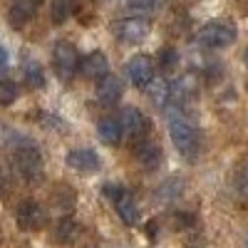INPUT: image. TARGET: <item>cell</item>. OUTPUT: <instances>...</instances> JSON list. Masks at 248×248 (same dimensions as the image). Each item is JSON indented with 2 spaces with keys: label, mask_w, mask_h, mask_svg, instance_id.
Masks as SVG:
<instances>
[{
  "label": "cell",
  "mask_w": 248,
  "mask_h": 248,
  "mask_svg": "<svg viewBox=\"0 0 248 248\" xmlns=\"http://www.w3.org/2000/svg\"><path fill=\"white\" fill-rule=\"evenodd\" d=\"M164 109H167L169 134H171L174 147L179 149L181 156L194 159L199 154V132H196V127L181 114V105H176V102H169V107H164Z\"/></svg>",
  "instance_id": "6da1fadb"
},
{
  "label": "cell",
  "mask_w": 248,
  "mask_h": 248,
  "mask_svg": "<svg viewBox=\"0 0 248 248\" xmlns=\"http://www.w3.org/2000/svg\"><path fill=\"white\" fill-rule=\"evenodd\" d=\"M238 37V30L233 23H226V20H214V23H206L199 32H196V43L203 47H229L233 40Z\"/></svg>",
  "instance_id": "7a4b0ae2"
},
{
  "label": "cell",
  "mask_w": 248,
  "mask_h": 248,
  "mask_svg": "<svg viewBox=\"0 0 248 248\" xmlns=\"http://www.w3.org/2000/svg\"><path fill=\"white\" fill-rule=\"evenodd\" d=\"M15 169L20 171L25 181H40L43 179V156H40L37 147L32 144H23L15 152Z\"/></svg>",
  "instance_id": "3957f363"
},
{
  "label": "cell",
  "mask_w": 248,
  "mask_h": 248,
  "mask_svg": "<svg viewBox=\"0 0 248 248\" xmlns=\"http://www.w3.org/2000/svg\"><path fill=\"white\" fill-rule=\"evenodd\" d=\"M52 60H55V72L62 82H70L75 77V72L79 70V55H77L75 45L67 43V40H60L55 45Z\"/></svg>",
  "instance_id": "277c9868"
},
{
  "label": "cell",
  "mask_w": 248,
  "mask_h": 248,
  "mask_svg": "<svg viewBox=\"0 0 248 248\" xmlns=\"http://www.w3.org/2000/svg\"><path fill=\"white\" fill-rule=\"evenodd\" d=\"M149 32H152V25H149V20L141 17V15L124 17V20L117 23V37L122 40V43H127V45L144 43V40L149 37Z\"/></svg>",
  "instance_id": "5b68a950"
},
{
  "label": "cell",
  "mask_w": 248,
  "mask_h": 248,
  "mask_svg": "<svg viewBox=\"0 0 248 248\" xmlns=\"http://www.w3.org/2000/svg\"><path fill=\"white\" fill-rule=\"evenodd\" d=\"M17 226L23 231H37V229H43L45 226V209L40 206L37 201H32V199H25V201H20V206H17Z\"/></svg>",
  "instance_id": "8992f818"
},
{
  "label": "cell",
  "mask_w": 248,
  "mask_h": 248,
  "mask_svg": "<svg viewBox=\"0 0 248 248\" xmlns=\"http://www.w3.org/2000/svg\"><path fill=\"white\" fill-rule=\"evenodd\" d=\"M134 156L144 169H156L161 164V147L152 139V137H139L134 139Z\"/></svg>",
  "instance_id": "52a82bcc"
},
{
  "label": "cell",
  "mask_w": 248,
  "mask_h": 248,
  "mask_svg": "<svg viewBox=\"0 0 248 248\" xmlns=\"http://www.w3.org/2000/svg\"><path fill=\"white\" fill-rule=\"evenodd\" d=\"M119 122H122V129L127 132L132 139L147 137V132H149V119L144 117L137 107H124L122 114H119Z\"/></svg>",
  "instance_id": "ba28073f"
},
{
  "label": "cell",
  "mask_w": 248,
  "mask_h": 248,
  "mask_svg": "<svg viewBox=\"0 0 248 248\" xmlns=\"http://www.w3.org/2000/svg\"><path fill=\"white\" fill-rule=\"evenodd\" d=\"M127 75L132 79V85L137 87H147L149 82L154 79V65L147 55H137L127 62Z\"/></svg>",
  "instance_id": "9c48e42d"
},
{
  "label": "cell",
  "mask_w": 248,
  "mask_h": 248,
  "mask_svg": "<svg viewBox=\"0 0 248 248\" xmlns=\"http://www.w3.org/2000/svg\"><path fill=\"white\" fill-rule=\"evenodd\" d=\"M67 167H72L75 171H82V174H94V171H99L102 161H99L97 152H92V149H72L67 154Z\"/></svg>",
  "instance_id": "30bf717a"
},
{
  "label": "cell",
  "mask_w": 248,
  "mask_h": 248,
  "mask_svg": "<svg viewBox=\"0 0 248 248\" xmlns=\"http://www.w3.org/2000/svg\"><path fill=\"white\" fill-rule=\"evenodd\" d=\"M122 92H124V87H122L119 77H114V75H105L97 82V99H99V105H105V107L117 105L122 99Z\"/></svg>",
  "instance_id": "8fae6325"
},
{
  "label": "cell",
  "mask_w": 248,
  "mask_h": 248,
  "mask_svg": "<svg viewBox=\"0 0 248 248\" xmlns=\"http://www.w3.org/2000/svg\"><path fill=\"white\" fill-rule=\"evenodd\" d=\"M196 92H199V75L196 72H184L171 85V102L184 105V99H191Z\"/></svg>",
  "instance_id": "7c38bea8"
},
{
  "label": "cell",
  "mask_w": 248,
  "mask_h": 248,
  "mask_svg": "<svg viewBox=\"0 0 248 248\" xmlns=\"http://www.w3.org/2000/svg\"><path fill=\"white\" fill-rule=\"evenodd\" d=\"M40 5H43V0H13L10 13H8L10 25H13V28H23L28 20L37 13Z\"/></svg>",
  "instance_id": "4fadbf2b"
},
{
  "label": "cell",
  "mask_w": 248,
  "mask_h": 248,
  "mask_svg": "<svg viewBox=\"0 0 248 248\" xmlns=\"http://www.w3.org/2000/svg\"><path fill=\"white\" fill-rule=\"evenodd\" d=\"M79 72L85 75L87 79H102L105 75H109L107 57L102 55V52H90L87 57L79 60Z\"/></svg>",
  "instance_id": "5bb4252c"
},
{
  "label": "cell",
  "mask_w": 248,
  "mask_h": 248,
  "mask_svg": "<svg viewBox=\"0 0 248 248\" xmlns=\"http://www.w3.org/2000/svg\"><path fill=\"white\" fill-rule=\"evenodd\" d=\"M114 206H117L119 218H122L124 223H127V226L139 223V206H137V201H134V196H132V194L124 191V194L114 201Z\"/></svg>",
  "instance_id": "9a60e30c"
},
{
  "label": "cell",
  "mask_w": 248,
  "mask_h": 248,
  "mask_svg": "<svg viewBox=\"0 0 248 248\" xmlns=\"http://www.w3.org/2000/svg\"><path fill=\"white\" fill-rule=\"evenodd\" d=\"M122 134H124V129H122V122L119 119L105 117V119L99 122V139L105 141V144H109V147H117V144L122 141Z\"/></svg>",
  "instance_id": "2e32d148"
},
{
  "label": "cell",
  "mask_w": 248,
  "mask_h": 248,
  "mask_svg": "<svg viewBox=\"0 0 248 248\" xmlns=\"http://www.w3.org/2000/svg\"><path fill=\"white\" fill-rule=\"evenodd\" d=\"M147 92H149V99L159 109H164L171 102V87H169V82H164V79H152L147 85Z\"/></svg>",
  "instance_id": "e0dca14e"
},
{
  "label": "cell",
  "mask_w": 248,
  "mask_h": 248,
  "mask_svg": "<svg viewBox=\"0 0 248 248\" xmlns=\"http://www.w3.org/2000/svg\"><path fill=\"white\" fill-rule=\"evenodd\" d=\"M79 236H82V226L75 218H62L55 229V238L60 243H75Z\"/></svg>",
  "instance_id": "ac0fdd59"
},
{
  "label": "cell",
  "mask_w": 248,
  "mask_h": 248,
  "mask_svg": "<svg viewBox=\"0 0 248 248\" xmlns=\"http://www.w3.org/2000/svg\"><path fill=\"white\" fill-rule=\"evenodd\" d=\"M23 75H25V82L30 87H35V90H40L45 85V72H43V67H40L37 60H28L25 62V65H23Z\"/></svg>",
  "instance_id": "d6986e66"
},
{
  "label": "cell",
  "mask_w": 248,
  "mask_h": 248,
  "mask_svg": "<svg viewBox=\"0 0 248 248\" xmlns=\"http://www.w3.org/2000/svg\"><path fill=\"white\" fill-rule=\"evenodd\" d=\"M70 15H72V0H52V5H50V17H52V23L62 25Z\"/></svg>",
  "instance_id": "ffe728a7"
},
{
  "label": "cell",
  "mask_w": 248,
  "mask_h": 248,
  "mask_svg": "<svg viewBox=\"0 0 248 248\" xmlns=\"http://www.w3.org/2000/svg\"><path fill=\"white\" fill-rule=\"evenodd\" d=\"M17 94H20V90H17L15 82H10V79H0V107L13 105V102L17 99Z\"/></svg>",
  "instance_id": "44dd1931"
},
{
  "label": "cell",
  "mask_w": 248,
  "mask_h": 248,
  "mask_svg": "<svg viewBox=\"0 0 248 248\" xmlns=\"http://www.w3.org/2000/svg\"><path fill=\"white\" fill-rule=\"evenodd\" d=\"M161 0H127V8L137 15H149L154 10H159Z\"/></svg>",
  "instance_id": "7402d4cb"
},
{
  "label": "cell",
  "mask_w": 248,
  "mask_h": 248,
  "mask_svg": "<svg viewBox=\"0 0 248 248\" xmlns=\"http://www.w3.org/2000/svg\"><path fill=\"white\" fill-rule=\"evenodd\" d=\"M159 62H161V70H164V72H169V70H174V67H176V62H179V52H176L174 47H164V50L159 52Z\"/></svg>",
  "instance_id": "603a6c76"
},
{
  "label": "cell",
  "mask_w": 248,
  "mask_h": 248,
  "mask_svg": "<svg viewBox=\"0 0 248 248\" xmlns=\"http://www.w3.org/2000/svg\"><path fill=\"white\" fill-rule=\"evenodd\" d=\"M102 194H105L109 201H117V199L124 194V189H122L119 184H105V186H102Z\"/></svg>",
  "instance_id": "cb8c5ba5"
},
{
  "label": "cell",
  "mask_w": 248,
  "mask_h": 248,
  "mask_svg": "<svg viewBox=\"0 0 248 248\" xmlns=\"http://www.w3.org/2000/svg\"><path fill=\"white\" fill-rule=\"evenodd\" d=\"M236 186H238V194L243 196V199H248V167L238 174V181H236Z\"/></svg>",
  "instance_id": "d4e9b609"
},
{
  "label": "cell",
  "mask_w": 248,
  "mask_h": 248,
  "mask_svg": "<svg viewBox=\"0 0 248 248\" xmlns=\"http://www.w3.org/2000/svg\"><path fill=\"white\" fill-rule=\"evenodd\" d=\"M3 67H8V52H5V47L0 45V70Z\"/></svg>",
  "instance_id": "484cf974"
},
{
  "label": "cell",
  "mask_w": 248,
  "mask_h": 248,
  "mask_svg": "<svg viewBox=\"0 0 248 248\" xmlns=\"http://www.w3.org/2000/svg\"><path fill=\"white\" fill-rule=\"evenodd\" d=\"M246 65H248V52H246Z\"/></svg>",
  "instance_id": "4316f807"
}]
</instances>
